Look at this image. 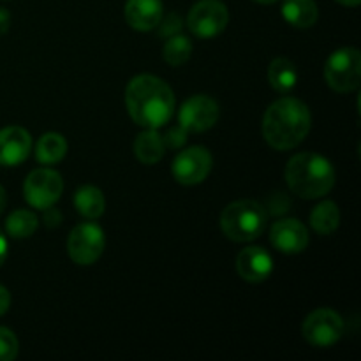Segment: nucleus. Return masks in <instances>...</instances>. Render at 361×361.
<instances>
[{"instance_id":"1","label":"nucleus","mask_w":361,"mask_h":361,"mask_svg":"<svg viewBox=\"0 0 361 361\" xmlns=\"http://www.w3.org/2000/svg\"><path fill=\"white\" fill-rule=\"evenodd\" d=\"M126 106L134 123L145 129H161L175 115L176 99L164 80L140 74L127 85Z\"/></svg>"},{"instance_id":"2","label":"nucleus","mask_w":361,"mask_h":361,"mask_svg":"<svg viewBox=\"0 0 361 361\" xmlns=\"http://www.w3.org/2000/svg\"><path fill=\"white\" fill-rule=\"evenodd\" d=\"M312 123L309 108L296 97H281L268 106L263 116V136L274 150L288 152L307 137Z\"/></svg>"},{"instance_id":"3","label":"nucleus","mask_w":361,"mask_h":361,"mask_svg":"<svg viewBox=\"0 0 361 361\" xmlns=\"http://www.w3.org/2000/svg\"><path fill=\"white\" fill-rule=\"evenodd\" d=\"M286 182L303 200H319L335 185V168L326 157L312 152L296 154L286 166Z\"/></svg>"},{"instance_id":"4","label":"nucleus","mask_w":361,"mask_h":361,"mask_svg":"<svg viewBox=\"0 0 361 361\" xmlns=\"http://www.w3.org/2000/svg\"><path fill=\"white\" fill-rule=\"evenodd\" d=\"M267 221L268 215L263 204L254 200H238L222 210L219 224L229 240L247 243L263 235Z\"/></svg>"},{"instance_id":"5","label":"nucleus","mask_w":361,"mask_h":361,"mask_svg":"<svg viewBox=\"0 0 361 361\" xmlns=\"http://www.w3.org/2000/svg\"><path fill=\"white\" fill-rule=\"evenodd\" d=\"M324 80L337 94H351L361 83V53L358 48H341L328 56Z\"/></svg>"},{"instance_id":"6","label":"nucleus","mask_w":361,"mask_h":361,"mask_svg":"<svg viewBox=\"0 0 361 361\" xmlns=\"http://www.w3.org/2000/svg\"><path fill=\"white\" fill-rule=\"evenodd\" d=\"M345 330L341 314L331 309H317L305 317L302 335L312 348L326 349L337 344Z\"/></svg>"},{"instance_id":"7","label":"nucleus","mask_w":361,"mask_h":361,"mask_svg":"<svg viewBox=\"0 0 361 361\" xmlns=\"http://www.w3.org/2000/svg\"><path fill=\"white\" fill-rule=\"evenodd\" d=\"M106 247V236L101 226L95 222H81L71 231L67 240V252L73 263L90 267L97 263Z\"/></svg>"},{"instance_id":"8","label":"nucleus","mask_w":361,"mask_h":361,"mask_svg":"<svg viewBox=\"0 0 361 361\" xmlns=\"http://www.w3.org/2000/svg\"><path fill=\"white\" fill-rule=\"evenodd\" d=\"M187 28L200 39H214L226 30L229 11L221 0H200L187 14Z\"/></svg>"},{"instance_id":"9","label":"nucleus","mask_w":361,"mask_h":361,"mask_svg":"<svg viewBox=\"0 0 361 361\" xmlns=\"http://www.w3.org/2000/svg\"><path fill=\"white\" fill-rule=\"evenodd\" d=\"M63 192V178L59 171L51 168H39L34 169L27 176L23 183V196L25 201L32 208L37 210H46L53 207L60 200Z\"/></svg>"},{"instance_id":"10","label":"nucleus","mask_w":361,"mask_h":361,"mask_svg":"<svg viewBox=\"0 0 361 361\" xmlns=\"http://www.w3.org/2000/svg\"><path fill=\"white\" fill-rule=\"evenodd\" d=\"M214 159L204 147H189L178 152L171 166L175 180L182 185H197L210 175Z\"/></svg>"},{"instance_id":"11","label":"nucleus","mask_w":361,"mask_h":361,"mask_svg":"<svg viewBox=\"0 0 361 361\" xmlns=\"http://www.w3.org/2000/svg\"><path fill=\"white\" fill-rule=\"evenodd\" d=\"M221 108L208 95H194L178 109V123L187 133H204L217 123Z\"/></svg>"},{"instance_id":"12","label":"nucleus","mask_w":361,"mask_h":361,"mask_svg":"<svg viewBox=\"0 0 361 361\" xmlns=\"http://www.w3.org/2000/svg\"><path fill=\"white\" fill-rule=\"evenodd\" d=\"M270 242L282 254H300L309 245V231L298 219H281L270 229Z\"/></svg>"},{"instance_id":"13","label":"nucleus","mask_w":361,"mask_h":361,"mask_svg":"<svg viewBox=\"0 0 361 361\" xmlns=\"http://www.w3.org/2000/svg\"><path fill=\"white\" fill-rule=\"evenodd\" d=\"M32 150V136L27 129L18 126L0 130V166L13 168L27 161Z\"/></svg>"},{"instance_id":"14","label":"nucleus","mask_w":361,"mask_h":361,"mask_svg":"<svg viewBox=\"0 0 361 361\" xmlns=\"http://www.w3.org/2000/svg\"><path fill=\"white\" fill-rule=\"evenodd\" d=\"M236 271L245 282L259 284L274 274V259L263 247H247L236 257Z\"/></svg>"},{"instance_id":"15","label":"nucleus","mask_w":361,"mask_h":361,"mask_svg":"<svg viewBox=\"0 0 361 361\" xmlns=\"http://www.w3.org/2000/svg\"><path fill=\"white\" fill-rule=\"evenodd\" d=\"M126 20L130 28L137 32H148L157 28L164 16L162 0H127Z\"/></svg>"},{"instance_id":"16","label":"nucleus","mask_w":361,"mask_h":361,"mask_svg":"<svg viewBox=\"0 0 361 361\" xmlns=\"http://www.w3.org/2000/svg\"><path fill=\"white\" fill-rule=\"evenodd\" d=\"M166 145L162 141V136L157 133V129H147L141 134H137L134 141V155L141 164L154 166L164 157Z\"/></svg>"},{"instance_id":"17","label":"nucleus","mask_w":361,"mask_h":361,"mask_svg":"<svg viewBox=\"0 0 361 361\" xmlns=\"http://www.w3.org/2000/svg\"><path fill=\"white\" fill-rule=\"evenodd\" d=\"M282 16L291 27L310 28L319 18V9L314 0H284Z\"/></svg>"},{"instance_id":"18","label":"nucleus","mask_w":361,"mask_h":361,"mask_svg":"<svg viewBox=\"0 0 361 361\" xmlns=\"http://www.w3.org/2000/svg\"><path fill=\"white\" fill-rule=\"evenodd\" d=\"M74 207L81 217L88 219V221H97L106 210L104 194L94 185L80 187L74 194Z\"/></svg>"},{"instance_id":"19","label":"nucleus","mask_w":361,"mask_h":361,"mask_svg":"<svg viewBox=\"0 0 361 361\" xmlns=\"http://www.w3.org/2000/svg\"><path fill=\"white\" fill-rule=\"evenodd\" d=\"M268 81L279 94H288L296 87V81H298L296 66L284 56L271 60L270 67H268Z\"/></svg>"},{"instance_id":"20","label":"nucleus","mask_w":361,"mask_h":361,"mask_svg":"<svg viewBox=\"0 0 361 361\" xmlns=\"http://www.w3.org/2000/svg\"><path fill=\"white\" fill-rule=\"evenodd\" d=\"M67 155V140L59 133H46L35 145V159L44 166L59 164Z\"/></svg>"},{"instance_id":"21","label":"nucleus","mask_w":361,"mask_h":361,"mask_svg":"<svg viewBox=\"0 0 361 361\" xmlns=\"http://www.w3.org/2000/svg\"><path fill=\"white\" fill-rule=\"evenodd\" d=\"M341 224V210L334 201H323L310 214V226L319 235L328 236L337 231Z\"/></svg>"},{"instance_id":"22","label":"nucleus","mask_w":361,"mask_h":361,"mask_svg":"<svg viewBox=\"0 0 361 361\" xmlns=\"http://www.w3.org/2000/svg\"><path fill=\"white\" fill-rule=\"evenodd\" d=\"M39 228V219L30 210H14L6 221V233L14 240L30 238Z\"/></svg>"},{"instance_id":"23","label":"nucleus","mask_w":361,"mask_h":361,"mask_svg":"<svg viewBox=\"0 0 361 361\" xmlns=\"http://www.w3.org/2000/svg\"><path fill=\"white\" fill-rule=\"evenodd\" d=\"M192 41L183 34H175L166 39L164 49H162V59L168 66L178 67L183 66L192 55Z\"/></svg>"},{"instance_id":"24","label":"nucleus","mask_w":361,"mask_h":361,"mask_svg":"<svg viewBox=\"0 0 361 361\" xmlns=\"http://www.w3.org/2000/svg\"><path fill=\"white\" fill-rule=\"evenodd\" d=\"M20 353V342L16 335L6 326H0V361H13L16 360Z\"/></svg>"},{"instance_id":"25","label":"nucleus","mask_w":361,"mask_h":361,"mask_svg":"<svg viewBox=\"0 0 361 361\" xmlns=\"http://www.w3.org/2000/svg\"><path fill=\"white\" fill-rule=\"evenodd\" d=\"M159 35L161 37H171V35L180 34L183 28V20L178 13H169L168 16H162V20L159 21Z\"/></svg>"},{"instance_id":"26","label":"nucleus","mask_w":361,"mask_h":361,"mask_svg":"<svg viewBox=\"0 0 361 361\" xmlns=\"http://www.w3.org/2000/svg\"><path fill=\"white\" fill-rule=\"evenodd\" d=\"M187 134L189 133L178 123V126L171 127V129L162 136V141H164L166 148H169V150H178V148H182L183 145L187 143Z\"/></svg>"},{"instance_id":"27","label":"nucleus","mask_w":361,"mask_h":361,"mask_svg":"<svg viewBox=\"0 0 361 361\" xmlns=\"http://www.w3.org/2000/svg\"><path fill=\"white\" fill-rule=\"evenodd\" d=\"M42 212H44V222L48 228H56V226L60 224V221H62V215H60V212L56 210L55 204L49 208H46V210H42Z\"/></svg>"},{"instance_id":"28","label":"nucleus","mask_w":361,"mask_h":361,"mask_svg":"<svg viewBox=\"0 0 361 361\" xmlns=\"http://www.w3.org/2000/svg\"><path fill=\"white\" fill-rule=\"evenodd\" d=\"M9 307H11V293L0 284V316H4V314L7 312Z\"/></svg>"},{"instance_id":"29","label":"nucleus","mask_w":361,"mask_h":361,"mask_svg":"<svg viewBox=\"0 0 361 361\" xmlns=\"http://www.w3.org/2000/svg\"><path fill=\"white\" fill-rule=\"evenodd\" d=\"M11 27V13L6 7H0V35L7 34Z\"/></svg>"},{"instance_id":"30","label":"nucleus","mask_w":361,"mask_h":361,"mask_svg":"<svg viewBox=\"0 0 361 361\" xmlns=\"http://www.w3.org/2000/svg\"><path fill=\"white\" fill-rule=\"evenodd\" d=\"M7 252H9V247H7V238L2 231H0V267L4 264V261L7 259Z\"/></svg>"},{"instance_id":"31","label":"nucleus","mask_w":361,"mask_h":361,"mask_svg":"<svg viewBox=\"0 0 361 361\" xmlns=\"http://www.w3.org/2000/svg\"><path fill=\"white\" fill-rule=\"evenodd\" d=\"M6 204H7V194H6V189H4V187L0 185V215H2V212L6 210Z\"/></svg>"},{"instance_id":"32","label":"nucleus","mask_w":361,"mask_h":361,"mask_svg":"<svg viewBox=\"0 0 361 361\" xmlns=\"http://www.w3.org/2000/svg\"><path fill=\"white\" fill-rule=\"evenodd\" d=\"M335 2H338L341 6H345V7H358L361 0H335Z\"/></svg>"},{"instance_id":"33","label":"nucleus","mask_w":361,"mask_h":361,"mask_svg":"<svg viewBox=\"0 0 361 361\" xmlns=\"http://www.w3.org/2000/svg\"><path fill=\"white\" fill-rule=\"evenodd\" d=\"M254 2H257V4H263V6H271V4L279 2V0H254Z\"/></svg>"}]
</instances>
